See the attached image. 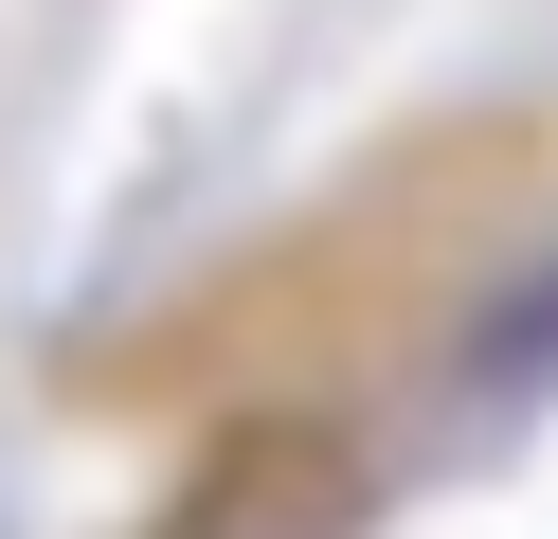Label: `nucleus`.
Here are the masks:
<instances>
[{
  "mask_svg": "<svg viewBox=\"0 0 558 539\" xmlns=\"http://www.w3.org/2000/svg\"><path fill=\"white\" fill-rule=\"evenodd\" d=\"M469 378H486V395H522V378H558V270L522 287L505 323H469Z\"/></svg>",
  "mask_w": 558,
  "mask_h": 539,
  "instance_id": "nucleus-1",
  "label": "nucleus"
}]
</instances>
